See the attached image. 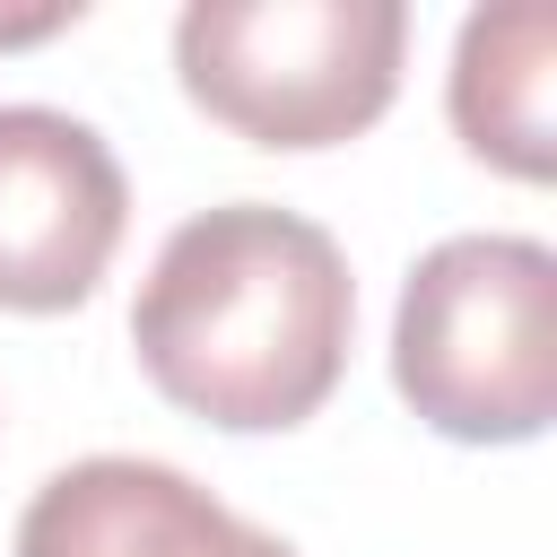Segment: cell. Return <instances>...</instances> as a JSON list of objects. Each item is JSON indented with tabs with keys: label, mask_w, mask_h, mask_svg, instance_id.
I'll list each match as a JSON object with an SVG mask.
<instances>
[{
	"label": "cell",
	"mask_w": 557,
	"mask_h": 557,
	"mask_svg": "<svg viewBox=\"0 0 557 557\" xmlns=\"http://www.w3.org/2000/svg\"><path fill=\"white\" fill-rule=\"evenodd\" d=\"M17 557H296V548L226 513L174 461L96 453L35 487V505L17 513Z\"/></svg>",
	"instance_id": "5"
},
{
	"label": "cell",
	"mask_w": 557,
	"mask_h": 557,
	"mask_svg": "<svg viewBox=\"0 0 557 557\" xmlns=\"http://www.w3.org/2000/svg\"><path fill=\"white\" fill-rule=\"evenodd\" d=\"M392 383L453 444H531L557 418V252L444 235L400 287Z\"/></svg>",
	"instance_id": "2"
},
{
	"label": "cell",
	"mask_w": 557,
	"mask_h": 557,
	"mask_svg": "<svg viewBox=\"0 0 557 557\" xmlns=\"http://www.w3.org/2000/svg\"><path fill=\"white\" fill-rule=\"evenodd\" d=\"M357 287L339 244L270 200H226L183 218L131 305V348L148 383L235 435L296 426L339 392Z\"/></svg>",
	"instance_id": "1"
},
{
	"label": "cell",
	"mask_w": 557,
	"mask_h": 557,
	"mask_svg": "<svg viewBox=\"0 0 557 557\" xmlns=\"http://www.w3.org/2000/svg\"><path fill=\"white\" fill-rule=\"evenodd\" d=\"M548 61H557V17L540 0L479 9L453 44V131L522 183H548V165H557V148H548Z\"/></svg>",
	"instance_id": "6"
},
{
	"label": "cell",
	"mask_w": 557,
	"mask_h": 557,
	"mask_svg": "<svg viewBox=\"0 0 557 557\" xmlns=\"http://www.w3.org/2000/svg\"><path fill=\"white\" fill-rule=\"evenodd\" d=\"M400 0H191L174 17L183 96L252 148H331L400 87Z\"/></svg>",
	"instance_id": "3"
},
{
	"label": "cell",
	"mask_w": 557,
	"mask_h": 557,
	"mask_svg": "<svg viewBox=\"0 0 557 557\" xmlns=\"http://www.w3.org/2000/svg\"><path fill=\"white\" fill-rule=\"evenodd\" d=\"M131 218L113 148L52 104H0V305L70 313L96 296Z\"/></svg>",
	"instance_id": "4"
}]
</instances>
